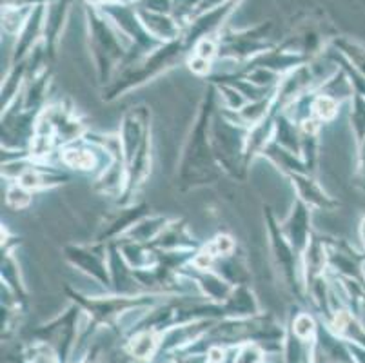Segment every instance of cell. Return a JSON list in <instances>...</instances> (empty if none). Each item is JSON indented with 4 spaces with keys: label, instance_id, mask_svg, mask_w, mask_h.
<instances>
[]
</instances>
